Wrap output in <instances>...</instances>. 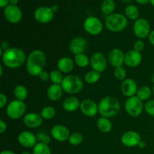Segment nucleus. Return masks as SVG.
<instances>
[{
    "instance_id": "nucleus-54",
    "label": "nucleus",
    "mask_w": 154,
    "mask_h": 154,
    "mask_svg": "<svg viewBox=\"0 0 154 154\" xmlns=\"http://www.w3.org/2000/svg\"><path fill=\"white\" fill-rule=\"evenodd\" d=\"M150 3L154 7V0H150Z\"/></svg>"
},
{
    "instance_id": "nucleus-32",
    "label": "nucleus",
    "mask_w": 154,
    "mask_h": 154,
    "mask_svg": "<svg viewBox=\"0 0 154 154\" xmlns=\"http://www.w3.org/2000/svg\"><path fill=\"white\" fill-rule=\"evenodd\" d=\"M32 154H51V150L48 144L37 142L32 148Z\"/></svg>"
},
{
    "instance_id": "nucleus-25",
    "label": "nucleus",
    "mask_w": 154,
    "mask_h": 154,
    "mask_svg": "<svg viewBox=\"0 0 154 154\" xmlns=\"http://www.w3.org/2000/svg\"><path fill=\"white\" fill-rule=\"evenodd\" d=\"M98 129L102 133H108L112 129V123L109 118L105 117H100L98 118L96 122Z\"/></svg>"
},
{
    "instance_id": "nucleus-30",
    "label": "nucleus",
    "mask_w": 154,
    "mask_h": 154,
    "mask_svg": "<svg viewBox=\"0 0 154 154\" xmlns=\"http://www.w3.org/2000/svg\"><path fill=\"white\" fill-rule=\"evenodd\" d=\"M74 62L80 68H86L90 64V59L84 54H77L74 57Z\"/></svg>"
},
{
    "instance_id": "nucleus-28",
    "label": "nucleus",
    "mask_w": 154,
    "mask_h": 154,
    "mask_svg": "<svg viewBox=\"0 0 154 154\" xmlns=\"http://www.w3.org/2000/svg\"><path fill=\"white\" fill-rule=\"evenodd\" d=\"M13 93L15 99L24 102V100L26 99L27 96H28V90L25 86L20 84V85H17L14 87Z\"/></svg>"
},
{
    "instance_id": "nucleus-53",
    "label": "nucleus",
    "mask_w": 154,
    "mask_h": 154,
    "mask_svg": "<svg viewBox=\"0 0 154 154\" xmlns=\"http://www.w3.org/2000/svg\"><path fill=\"white\" fill-rule=\"evenodd\" d=\"M151 89H152V95L154 96V84H153V87H152Z\"/></svg>"
},
{
    "instance_id": "nucleus-43",
    "label": "nucleus",
    "mask_w": 154,
    "mask_h": 154,
    "mask_svg": "<svg viewBox=\"0 0 154 154\" xmlns=\"http://www.w3.org/2000/svg\"><path fill=\"white\" fill-rule=\"evenodd\" d=\"M9 48H10V45H9L8 42H6V41H2L1 43V48H0V49L2 50L3 51H5L8 49H9Z\"/></svg>"
},
{
    "instance_id": "nucleus-44",
    "label": "nucleus",
    "mask_w": 154,
    "mask_h": 154,
    "mask_svg": "<svg viewBox=\"0 0 154 154\" xmlns=\"http://www.w3.org/2000/svg\"><path fill=\"white\" fill-rule=\"evenodd\" d=\"M9 5H10L9 0H0V7L2 8H5Z\"/></svg>"
},
{
    "instance_id": "nucleus-12",
    "label": "nucleus",
    "mask_w": 154,
    "mask_h": 154,
    "mask_svg": "<svg viewBox=\"0 0 154 154\" xmlns=\"http://www.w3.org/2000/svg\"><path fill=\"white\" fill-rule=\"evenodd\" d=\"M3 14L6 20L10 23H18L22 19V11L17 5H9L5 8H4Z\"/></svg>"
},
{
    "instance_id": "nucleus-29",
    "label": "nucleus",
    "mask_w": 154,
    "mask_h": 154,
    "mask_svg": "<svg viewBox=\"0 0 154 154\" xmlns=\"http://www.w3.org/2000/svg\"><path fill=\"white\" fill-rule=\"evenodd\" d=\"M152 95V89L148 86H142L139 87L137 91L136 96L141 99L142 102L150 100V98Z\"/></svg>"
},
{
    "instance_id": "nucleus-8",
    "label": "nucleus",
    "mask_w": 154,
    "mask_h": 154,
    "mask_svg": "<svg viewBox=\"0 0 154 154\" xmlns=\"http://www.w3.org/2000/svg\"><path fill=\"white\" fill-rule=\"evenodd\" d=\"M84 30L91 35H98L103 30V23L100 19L95 16L87 17L83 24Z\"/></svg>"
},
{
    "instance_id": "nucleus-26",
    "label": "nucleus",
    "mask_w": 154,
    "mask_h": 154,
    "mask_svg": "<svg viewBox=\"0 0 154 154\" xmlns=\"http://www.w3.org/2000/svg\"><path fill=\"white\" fill-rule=\"evenodd\" d=\"M125 16L127 17V19L132 20H136L139 18L140 11L139 9L138 8L136 5H128L124 10Z\"/></svg>"
},
{
    "instance_id": "nucleus-35",
    "label": "nucleus",
    "mask_w": 154,
    "mask_h": 154,
    "mask_svg": "<svg viewBox=\"0 0 154 154\" xmlns=\"http://www.w3.org/2000/svg\"><path fill=\"white\" fill-rule=\"evenodd\" d=\"M63 73L58 69L52 70L50 72V81L55 84H61L63 81Z\"/></svg>"
},
{
    "instance_id": "nucleus-17",
    "label": "nucleus",
    "mask_w": 154,
    "mask_h": 154,
    "mask_svg": "<svg viewBox=\"0 0 154 154\" xmlns=\"http://www.w3.org/2000/svg\"><path fill=\"white\" fill-rule=\"evenodd\" d=\"M142 61V55L141 52L132 49L125 54L124 64L129 68H136Z\"/></svg>"
},
{
    "instance_id": "nucleus-52",
    "label": "nucleus",
    "mask_w": 154,
    "mask_h": 154,
    "mask_svg": "<svg viewBox=\"0 0 154 154\" xmlns=\"http://www.w3.org/2000/svg\"><path fill=\"white\" fill-rule=\"evenodd\" d=\"M2 73H3V67H2V65L0 66V77L2 76Z\"/></svg>"
},
{
    "instance_id": "nucleus-23",
    "label": "nucleus",
    "mask_w": 154,
    "mask_h": 154,
    "mask_svg": "<svg viewBox=\"0 0 154 154\" xmlns=\"http://www.w3.org/2000/svg\"><path fill=\"white\" fill-rule=\"evenodd\" d=\"M63 92L64 91L60 84H52L48 87L47 90V96L51 101L57 102L61 99Z\"/></svg>"
},
{
    "instance_id": "nucleus-4",
    "label": "nucleus",
    "mask_w": 154,
    "mask_h": 154,
    "mask_svg": "<svg viewBox=\"0 0 154 154\" xmlns=\"http://www.w3.org/2000/svg\"><path fill=\"white\" fill-rule=\"evenodd\" d=\"M128 25V19L125 14L113 13L106 16L105 26L108 31L111 32H120L123 31Z\"/></svg>"
},
{
    "instance_id": "nucleus-51",
    "label": "nucleus",
    "mask_w": 154,
    "mask_h": 154,
    "mask_svg": "<svg viewBox=\"0 0 154 154\" xmlns=\"http://www.w3.org/2000/svg\"><path fill=\"white\" fill-rule=\"evenodd\" d=\"M144 146H145V143H144V141H141V142L139 143V144H138V147H141V148H143Z\"/></svg>"
},
{
    "instance_id": "nucleus-33",
    "label": "nucleus",
    "mask_w": 154,
    "mask_h": 154,
    "mask_svg": "<svg viewBox=\"0 0 154 154\" xmlns=\"http://www.w3.org/2000/svg\"><path fill=\"white\" fill-rule=\"evenodd\" d=\"M40 114L44 120H51V119H53L55 117L56 110L54 109V107L48 105V106L44 107V108L41 110Z\"/></svg>"
},
{
    "instance_id": "nucleus-49",
    "label": "nucleus",
    "mask_w": 154,
    "mask_h": 154,
    "mask_svg": "<svg viewBox=\"0 0 154 154\" xmlns=\"http://www.w3.org/2000/svg\"><path fill=\"white\" fill-rule=\"evenodd\" d=\"M10 1V5H17V4L18 3V1L19 0H9Z\"/></svg>"
},
{
    "instance_id": "nucleus-20",
    "label": "nucleus",
    "mask_w": 154,
    "mask_h": 154,
    "mask_svg": "<svg viewBox=\"0 0 154 154\" xmlns=\"http://www.w3.org/2000/svg\"><path fill=\"white\" fill-rule=\"evenodd\" d=\"M125 54L119 48H113L108 54V60L111 66L114 68L120 67L124 63Z\"/></svg>"
},
{
    "instance_id": "nucleus-11",
    "label": "nucleus",
    "mask_w": 154,
    "mask_h": 154,
    "mask_svg": "<svg viewBox=\"0 0 154 154\" xmlns=\"http://www.w3.org/2000/svg\"><path fill=\"white\" fill-rule=\"evenodd\" d=\"M108 66V60L102 52H95L90 57V66L93 70L102 73Z\"/></svg>"
},
{
    "instance_id": "nucleus-47",
    "label": "nucleus",
    "mask_w": 154,
    "mask_h": 154,
    "mask_svg": "<svg viewBox=\"0 0 154 154\" xmlns=\"http://www.w3.org/2000/svg\"><path fill=\"white\" fill-rule=\"evenodd\" d=\"M0 154H16L14 152L11 151V150H4L0 153Z\"/></svg>"
},
{
    "instance_id": "nucleus-24",
    "label": "nucleus",
    "mask_w": 154,
    "mask_h": 154,
    "mask_svg": "<svg viewBox=\"0 0 154 154\" xmlns=\"http://www.w3.org/2000/svg\"><path fill=\"white\" fill-rule=\"evenodd\" d=\"M63 108L67 112H74L80 108L81 102L75 96H69L63 100Z\"/></svg>"
},
{
    "instance_id": "nucleus-15",
    "label": "nucleus",
    "mask_w": 154,
    "mask_h": 154,
    "mask_svg": "<svg viewBox=\"0 0 154 154\" xmlns=\"http://www.w3.org/2000/svg\"><path fill=\"white\" fill-rule=\"evenodd\" d=\"M18 143L22 147L26 148H31L37 144V138L32 132L30 131H22L17 136Z\"/></svg>"
},
{
    "instance_id": "nucleus-41",
    "label": "nucleus",
    "mask_w": 154,
    "mask_h": 154,
    "mask_svg": "<svg viewBox=\"0 0 154 154\" xmlns=\"http://www.w3.org/2000/svg\"><path fill=\"white\" fill-rule=\"evenodd\" d=\"M8 102L7 96L4 93H0V108H3Z\"/></svg>"
},
{
    "instance_id": "nucleus-6",
    "label": "nucleus",
    "mask_w": 154,
    "mask_h": 154,
    "mask_svg": "<svg viewBox=\"0 0 154 154\" xmlns=\"http://www.w3.org/2000/svg\"><path fill=\"white\" fill-rule=\"evenodd\" d=\"M26 110V105L23 101L14 99L11 101L6 107V114L11 120H18L24 117V114Z\"/></svg>"
},
{
    "instance_id": "nucleus-45",
    "label": "nucleus",
    "mask_w": 154,
    "mask_h": 154,
    "mask_svg": "<svg viewBox=\"0 0 154 154\" xmlns=\"http://www.w3.org/2000/svg\"><path fill=\"white\" fill-rule=\"evenodd\" d=\"M147 38H148L149 42H150L153 46H154V29L150 32V35H149V36Z\"/></svg>"
},
{
    "instance_id": "nucleus-16",
    "label": "nucleus",
    "mask_w": 154,
    "mask_h": 154,
    "mask_svg": "<svg viewBox=\"0 0 154 154\" xmlns=\"http://www.w3.org/2000/svg\"><path fill=\"white\" fill-rule=\"evenodd\" d=\"M141 141V135L135 131H128L123 133L121 137V143L127 147L138 146Z\"/></svg>"
},
{
    "instance_id": "nucleus-37",
    "label": "nucleus",
    "mask_w": 154,
    "mask_h": 154,
    "mask_svg": "<svg viewBox=\"0 0 154 154\" xmlns=\"http://www.w3.org/2000/svg\"><path fill=\"white\" fill-rule=\"evenodd\" d=\"M36 138H37V141L38 142L44 143V144H49L51 143V137L46 133V132L45 131H40L37 133L36 135Z\"/></svg>"
},
{
    "instance_id": "nucleus-2",
    "label": "nucleus",
    "mask_w": 154,
    "mask_h": 154,
    "mask_svg": "<svg viewBox=\"0 0 154 154\" xmlns=\"http://www.w3.org/2000/svg\"><path fill=\"white\" fill-rule=\"evenodd\" d=\"M2 57L3 65L8 69H17L26 62V56L22 49L18 48H10L4 51Z\"/></svg>"
},
{
    "instance_id": "nucleus-19",
    "label": "nucleus",
    "mask_w": 154,
    "mask_h": 154,
    "mask_svg": "<svg viewBox=\"0 0 154 154\" xmlns=\"http://www.w3.org/2000/svg\"><path fill=\"white\" fill-rule=\"evenodd\" d=\"M43 120L40 114L30 112L24 115L23 122L26 127L29 129H36L42 126Z\"/></svg>"
},
{
    "instance_id": "nucleus-5",
    "label": "nucleus",
    "mask_w": 154,
    "mask_h": 154,
    "mask_svg": "<svg viewBox=\"0 0 154 154\" xmlns=\"http://www.w3.org/2000/svg\"><path fill=\"white\" fill-rule=\"evenodd\" d=\"M60 85L65 93L74 95L80 93L83 90L84 82L78 75H68L64 77Z\"/></svg>"
},
{
    "instance_id": "nucleus-27",
    "label": "nucleus",
    "mask_w": 154,
    "mask_h": 154,
    "mask_svg": "<svg viewBox=\"0 0 154 154\" xmlns=\"http://www.w3.org/2000/svg\"><path fill=\"white\" fill-rule=\"evenodd\" d=\"M116 8V3L114 0H103L101 5V11L105 16L114 13Z\"/></svg>"
},
{
    "instance_id": "nucleus-38",
    "label": "nucleus",
    "mask_w": 154,
    "mask_h": 154,
    "mask_svg": "<svg viewBox=\"0 0 154 154\" xmlns=\"http://www.w3.org/2000/svg\"><path fill=\"white\" fill-rule=\"evenodd\" d=\"M144 109L148 115L154 117V99H150L144 104Z\"/></svg>"
},
{
    "instance_id": "nucleus-50",
    "label": "nucleus",
    "mask_w": 154,
    "mask_h": 154,
    "mask_svg": "<svg viewBox=\"0 0 154 154\" xmlns=\"http://www.w3.org/2000/svg\"><path fill=\"white\" fill-rule=\"evenodd\" d=\"M120 1H121L122 2L125 3V4H129V5H130V3L132 2L133 1V0H120Z\"/></svg>"
},
{
    "instance_id": "nucleus-31",
    "label": "nucleus",
    "mask_w": 154,
    "mask_h": 154,
    "mask_svg": "<svg viewBox=\"0 0 154 154\" xmlns=\"http://www.w3.org/2000/svg\"><path fill=\"white\" fill-rule=\"evenodd\" d=\"M101 78V73L96 72L94 70H91L87 72L84 75V81L89 84H94L99 81Z\"/></svg>"
},
{
    "instance_id": "nucleus-22",
    "label": "nucleus",
    "mask_w": 154,
    "mask_h": 154,
    "mask_svg": "<svg viewBox=\"0 0 154 154\" xmlns=\"http://www.w3.org/2000/svg\"><path fill=\"white\" fill-rule=\"evenodd\" d=\"M75 66V62L69 57H63L57 62V69L62 73L69 74L72 72Z\"/></svg>"
},
{
    "instance_id": "nucleus-18",
    "label": "nucleus",
    "mask_w": 154,
    "mask_h": 154,
    "mask_svg": "<svg viewBox=\"0 0 154 154\" xmlns=\"http://www.w3.org/2000/svg\"><path fill=\"white\" fill-rule=\"evenodd\" d=\"M87 48V41L81 36L75 37L69 43V50L74 55L84 54Z\"/></svg>"
},
{
    "instance_id": "nucleus-21",
    "label": "nucleus",
    "mask_w": 154,
    "mask_h": 154,
    "mask_svg": "<svg viewBox=\"0 0 154 154\" xmlns=\"http://www.w3.org/2000/svg\"><path fill=\"white\" fill-rule=\"evenodd\" d=\"M121 92L123 95L126 97L129 98L132 96H136L137 91H138V85L136 82L132 78H126V80L122 82Z\"/></svg>"
},
{
    "instance_id": "nucleus-14",
    "label": "nucleus",
    "mask_w": 154,
    "mask_h": 154,
    "mask_svg": "<svg viewBox=\"0 0 154 154\" xmlns=\"http://www.w3.org/2000/svg\"><path fill=\"white\" fill-rule=\"evenodd\" d=\"M80 110L86 117H93L99 113V106L95 101L87 99L81 102Z\"/></svg>"
},
{
    "instance_id": "nucleus-3",
    "label": "nucleus",
    "mask_w": 154,
    "mask_h": 154,
    "mask_svg": "<svg viewBox=\"0 0 154 154\" xmlns=\"http://www.w3.org/2000/svg\"><path fill=\"white\" fill-rule=\"evenodd\" d=\"M99 114L101 117L107 118L117 115L120 111V104L118 99L112 96H105L99 101Z\"/></svg>"
},
{
    "instance_id": "nucleus-48",
    "label": "nucleus",
    "mask_w": 154,
    "mask_h": 154,
    "mask_svg": "<svg viewBox=\"0 0 154 154\" xmlns=\"http://www.w3.org/2000/svg\"><path fill=\"white\" fill-rule=\"evenodd\" d=\"M51 8H52V10L54 11V13H55L56 11H58L59 7H58V5H53L51 6Z\"/></svg>"
},
{
    "instance_id": "nucleus-39",
    "label": "nucleus",
    "mask_w": 154,
    "mask_h": 154,
    "mask_svg": "<svg viewBox=\"0 0 154 154\" xmlns=\"http://www.w3.org/2000/svg\"><path fill=\"white\" fill-rule=\"evenodd\" d=\"M144 47H145V44L143 42L141 39H138V40L135 41V43L133 45V49L135 51H138V52H141L144 51Z\"/></svg>"
},
{
    "instance_id": "nucleus-42",
    "label": "nucleus",
    "mask_w": 154,
    "mask_h": 154,
    "mask_svg": "<svg viewBox=\"0 0 154 154\" xmlns=\"http://www.w3.org/2000/svg\"><path fill=\"white\" fill-rule=\"evenodd\" d=\"M7 129V124L4 120H0V133L3 134Z\"/></svg>"
},
{
    "instance_id": "nucleus-9",
    "label": "nucleus",
    "mask_w": 154,
    "mask_h": 154,
    "mask_svg": "<svg viewBox=\"0 0 154 154\" xmlns=\"http://www.w3.org/2000/svg\"><path fill=\"white\" fill-rule=\"evenodd\" d=\"M150 24L146 19L138 18L133 24V32L139 39L148 37L150 33Z\"/></svg>"
},
{
    "instance_id": "nucleus-55",
    "label": "nucleus",
    "mask_w": 154,
    "mask_h": 154,
    "mask_svg": "<svg viewBox=\"0 0 154 154\" xmlns=\"http://www.w3.org/2000/svg\"><path fill=\"white\" fill-rule=\"evenodd\" d=\"M21 154H31V153H29V152H23V153H22Z\"/></svg>"
},
{
    "instance_id": "nucleus-1",
    "label": "nucleus",
    "mask_w": 154,
    "mask_h": 154,
    "mask_svg": "<svg viewBox=\"0 0 154 154\" xmlns=\"http://www.w3.org/2000/svg\"><path fill=\"white\" fill-rule=\"evenodd\" d=\"M46 65V56L40 50H34L28 55L26 62V69L31 76H38L44 71Z\"/></svg>"
},
{
    "instance_id": "nucleus-46",
    "label": "nucleus",
    "mask_w": 154,
    "mask_h": 154,
    "mask_svg": "<svg viewBox=\"0 0 154 154\" xmlns=\"http://www.w3.org/2000/svg\"><path fill=\"white\" fill-rule=\"evenodd\" d=\"M135 1L139 5H147L150 2V0H135Z\"/></svg>"
},
{
    "instance_id": "nucleus-36",
    "label": "nucleus",
    "mask_w": 154,
    "mask_h": 154,
    "mask_svg": "<svg viewBox=\"0 0 154 154\" xmlns=\"http://www.w3.org/2000/svg\"><path fill=\"white\" fill-rule=\"evenodd\" d=\"M114 75L116 79L123 81L126 79L127 73H126V70L125 69V68H123V66H120V67L114 68Z\"/></svg>"
},
{
    "instance_id": "nucleus-13",
    "label": "nucleus",
    "mask_w": 154,
    "mask_h": 154,
    "mask_svg": "<svg viewBox=\"0 0 154 154\" xmlns=\"http://www.w3.org/2000/svg\"><path fill=\"white\" fill-rule=\"evenodd\" d=\"M51 137L59 142H64L69 140L70 136L69 129L66 126L62 124H57L51 128Z\"/></svg>"
},
{
    "instance_id": "nucleus-40",
    "label": "nucleus",
    "mask_w": 154,
    "mask_h": 154,
    "mask_svg": "<svg viewBox=\"0 0 154 154\" xmlns=\"http://www.w3.org/2000/svg\"><path fill=\"white\" fill-rule=\"evenodd\" d=\"M38 77L39 79H40L41 81H43V82H47V81H48L50 80V73L45 72V71H43V72L38 75Z\"/></svg>"
},
{
    "instance_id": "nucleus-7",
    "label": "nucleus",
    "mask_w": 154,
    "mask_h": 154,
    "mask_svg": "<svg viewBox=\"0 0 154 154\" xmlns=\"http://www.w3.org/2000/svg\"><path fill=\"white\" fill-rule=\"evenodd\" d=\"M143 102L138 99L136 96H132L126 99L125 102V110L129 116L133 117H138L141 115L144 110Z\"/></svg>"
},
{
    "instance_id": "nucleus-10",
    "label": "nucleus",
    "mask_w": 154,
    "mask_h": 154,
    "mask_svg": "<svg viewBox=\"0 0 154 154\" xmlns=\"http://www.w3.org/2000/svg\"><path fill=\"white\" fill-rule=\"evenodd\" d=\"M54 11L51 7L42 6L35 9L34 11V18L39 23H48L53 20Z\"/></svg>"
},
{
    "instance_id": "nucleus-34",
    "label": "nucleus",
    "mask_w": 154,
    "mask_h": 154,
    "mask_svg": "<svg viewBox=\"0 0 154 154\" xmlns=\"http://www.w3.org/2000/svg\"><path fill=\"white\" fill-rule=\"evenodd\" d=\"M83 140H84V137L82 134L78 132H75L71 134L68 142L72 146H78L83 142Z\"/></svg>"
}]
</instances>
